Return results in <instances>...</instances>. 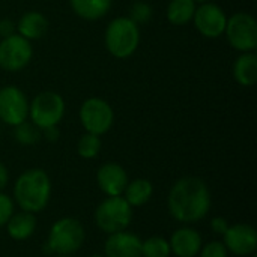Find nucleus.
I'll list each match as a JSON object with an SVG mask.
<instances>
[{
  "mask_svg": "<svg viewBox=\"0 0 257 257\" xmlns=\"http://www.w3.org/2000/svg\"><path fill=\"white\" fill-rule=\"evenodd\" d=\"M212 197L208 184L197 176H182L169 190L167 211L181 224H196L211 211Z\"/></svg>",
  "mask_w": 257,
  "mask_h": 257,
  "instance_id": "1",
  "label": "nucleus"
},
{
  "mask_svg": "<svg viewBox=\"0 0 257 257\" xmlns=\"http://www.w3.org/2000/svg\"><path fill=\"white\" fill-rule=\"evenodd\" d=\"M51 191L53 184L50 175L44 169L33 167L18 175L14 184L12 200L20 211L36 215L48 206Z\"/></svg>",
  "mask_w": 257,
  "mask_h": 257,
  "instance_id": "2",
  "label": "nucleus"
},
{
  "mask_svg": "<svg viewBox=\"0 0 257 257\" xmlns=\"http://www.w3.org/2000/svg\"><path fill=\"white\" fill-rule=\"evenodd\" d=\"M86 241V230L80 220L74 217H62L53 223L48 230L45 250L54 256L75 254Z\"/></svg>",
  "mask_w": 257,
  "mask_h": 257,
  "instance_id": "3",
  "label": "nucleus"
},
{
  "mask_svg": "<svg viewBox=\"0 0 257 257\" xmlns=\"http://www.w3.org/2000/svg\"><path fill=\"white\" fill-rule=\"evenodd\" d=\"M104 44L113 57L128 59L140 45V26L128 17H116L105 27Z\"/></svg>",
  "mask_w": 257,
  "mask_h": 257,
  "instance_id": "4",
  "label": "nucleus"
},
{
  "mask_svg": "<svg viewBox=\"0 0 257 257\" xmlns=\"http://www.w3.org/2000/svg\"><path fill=\"white\" fill-rule=\"evenodd\" d=\"M133 208L123 199V196L105 197L95 209L93 220L96 227L105 233L111 235L116 232L126 230L133 221Z\"/></svg>",
  "mask_w": 257,
  "mask_h": 257,
  "instance_id": "5",
  "label": "nucleus"
},
{
  "mask_svg": "<svg viewBox=\"0 0 257 257\" xmlns=\"http://www.w3.org/2000/svg\"><path fill=\"white\" fill-rule=\"evenodd\" d=\"M66 104L60 93L44 90L38 93L29 105V120L41 131L50 126H59L65 116Z\"/></svg>",
  "mask_w": 257,
  "mask_h": 257,
  "instance_id": "6",
  "label": "nucleus"
},
{
  "mask_svg": "<svg viewBox=\"0 0 257 257\" xmlns=\"http://www.w3.org/2000/svg\"><path fill=\"white\" fill-rule=\"evenodd\" d=\"M224 35L232 48L239 53H251L257 48V21L254 15L245 11L227 17Z\"/></svg>",
  "mask_w": 257,
  "mask_h": 257,
  "instance_id": "7",
  "label": "nucleus"
},
{
  "mask_svg": "<svg viewBox=\"0 0 257 257\" xmlns=\"http://www.w3.org/2000/svg\"><path fill=\"white\" fill-rule=\"evenodd\" d=\"M78 117L86 133H92L99 137L108 133L114 123L113 107L99 96L84 99L80 107Z\"/></svg>",
  "mask_w": 257,
  "mask_h": 257,
  "instance_id": "8",
  "label": "nucleus"
},
{
  "mask_svg": "<svg viewBox=\"0 0 257 257\" xmlns=\"http://www.w3.org/2000/svg\"><path fill=\"white\" fill-rule=\"evenodd\" d=\"M33 57L32 42L14 33L0 39V68L6 72L24 69Z\"/></svg>",
  "mask_w": 257,
  "mask_h": 257,
  "instance_id": "9",
  "label": "nucleus"
},
{
  "mask_svg": "<svg viewBox=\"0 0 257 257\" xmlns=\"http://www.w3.org/2000/svg\"><path fill=\"white\" fill-rule=\"evenodd\" d=\"M29 105L26 93L17 86L0 89V120L8 126H17L29 119Z\"/></svg>",
  "mask_w": 257,
  "mask_h": 257,
  "instance_id": "10",
  "label": "nucleus"
},
{
  "mask_svg": "<svg viewBox=\"0 0 257 257\" xmlns=\"http://www.w3.org/2000/svg\"><path fill=\"white\" fill-rule=\"evenodd\" d=\"M193 24L202 36L208 39H217L224 35L227 15L220 5L214 2H203L196 8Z\"/></svg>",
  "mask_w": 257,
  "mask_h": 257,
  "instance_id": "11",
  "label": "nucleus"
},
{
  "mask_svg": "<svg viewBox=\"0 0 257 257\" xmlns=\"http://www.w3.org/2000/svg\"><path fill=\"white\" fill-rule=\"evenodd\" d=\"M229 254L238 257L254 256L257 251V230L248 223L230 224L221 236Z\"/></svg>",
  "mask_w": 257,
  "mask_h": 257,
  "instance_id": "12",
  "label": "nucleus"
},
{
  "mask_svg": "<svg viewBox=\"0 0 257 257\" xmlns=\"http://www.w3.org/2000/svg\"><path fill=\"white\" fill-rule=\"evenodd\" d=\"M130 182L128 172L119 163H104L96 170V185L105 197L122 196Z\"/></svg>",
  "mask_w": 257,
  "mask_h": 257,
  "instance_id": "13",
  "label": "nucleus"
},
{
  "mask_svg": "<svg viewBox=\"0 0 257 257\" xmlns=\"http://www.w3.org/2000/svg\"><path fill=\"white\" fill-rule=\"evenodd\" d=\"M169 245L175 257H197L203 245V238L197 229L184 224L170 235Z\"/></svg>",
  "mask_w": 257,
  "mask_h": 257,
  "instance_id": "14",
  "label": "nucleus"
},
{
  "mask_svg": "<svg viewBox=\"0 0 257 257\" xmlns=\"http://www.w3.org/2000/svg\"><path fill=\"white\" fill-rule=\"evenodd\" d=\"M142 238L134 232L122 230L107 235L104 242L105 257H142Z\"/></svg>",
  "mask_w": 257,
  "mask_h": 257,
  "instance_id": "15",
  "label": "nucleus"
},
{
  "mask_svg": "<svg viewBox=\"0 0 257 257\" xmlns=\"http://www.w3.org/2000/svg\"><path fill=\"white\" fill-rule=\"evenodd\" d=\"M17 33L27 41H36L45 36L48 32V20L39 11H27L15 23Z\"/></svg>",
  "mask_w": 257,
  "mask_h": 257,
  "instance_id": "16",
  "label": "nucleus"
},
{
  "mask_svg": "<svg viewBox=\"0 0 257 257\" xmlns=\"http://www.w3.org/2000/svg\"><path fill=\"white\" fill-rule=\"evenodd\" d=\"M5 229L11 239L17 242L27 241L36 232V215L26 211H15L8 220Z\"/></svg>",
  "mask_w": 257,
  "mask_h": 257,
  "instance_id": "17",
  "label": "nucleus"
},
{
  "mask_svg": "<svg viewBox=\"0 0 257 257\" xmlns=\"http://www.w3.org/2000/svg\"><path fill=\"white\" fill-rule=\"evenodd\" d=\"M236 83L242 87H253L257 83V56L254 51L241 53L232 68Z\"/></svg>",
  "mask_w": 257,
  "mask_h": 257,
  "instance_id": "18",
  "label": "nucleus"
},
{
  "mask_svg": "<svg viewBox=\"0 0 257 257\" xmlns=\"http://www.w3.org/2000/svg\"><path fill=\"white\" fill-rule=\"evenodd\" d=\"M71 9L77 17L87 21H96L105 17L113 0H69Z\"/></svg>",
  "mask_w": 257,
  "mask_h": 257,
  "instance_id": "19",
  "label": "nucleus"
},
{
  "mask_svg": "<svg viewBox=\"0 0 257 257\" xmlns=\"http://www.w3.org/2000/svg\"><path fill=\"white\" fill-rule=\"evenodd\" d=\"M123 199L130 203L131 208H140L149 203V200L154 196V185L149 179L145 178H137L128 182L125 191H123Z\"/></svg>",
  "mask_w": 257,
  "mask_h": 257,
  "instance_id": "20",
  "label": "nucleus"
},
{
  "mask_svg": "<svg viewBox=\"0 0 257 257\" xmlns=\"http://www.w3.org/2000/svg\"><path fill=\"white\" fill-rule=\"evenodd\" d=\"M197 3L194 0H170L166 9V17L173 26H185L193 21Z\"/></svg>",
  "mask_w": 257,
  "mask_h": 257,
  "instance_id": "21",
  "label": "nucleus"
},
{
  "mask_svg": "<svg viewBox=\"0 0 257 257\" xmlns=\"http://www.w3.org/2000/svg\"><path fill=\"white\" fill-rule=\"evenodd\" d=\"M170 245L169 239L154 235L142 241V257H170Z\"/></svg>",
  "mask_w": 257,
  "mask_h": 257,
  "instance_id": "22",
  "label": "nucleus"
},
{
  "mask_svg": "<svg viewBox=\"0 0 257 257\" xmlns=\"http://www.w3.org/2000/svg\"><path fill=\"white\" fill-rule=\"evenodd\" d=\"M101 137L92 133H84L77 142V154L83 160H93L101 152Z\"/></svg>",
  "mask_w": 257,
  "mask_h": 257,
  "instance_id": "23",
  "label": "nucleus"
},
{
  "mask_svg": "<svg viewBox=\"0 0 257 257\" xmlns=\"http://www.w3.org/2000/svg\"><path fill=\"white\" fill-rule=\"evenodd\" d=\"M14 139L21 146H33L41 139V130L27 119L20 125L14 126Z\"/></svg>",
  "mask_w": 257,
  "mask_h": 257,
  "instance_id": "24",
  "label": "nucleus"
},
{
  "mask_svg": "<svg viewBox=\"0 0 257 257\" xmlns=\"http://www.w3.org/2000/svg\"><path fill=\"white\" fill-rule=\"evenodd\" d=\"M154 17V8L146 3V2H142V0H137L131 5L130 8V15L128 18L133 20L137 26H142V24H146L148 21H151Z\"/></svg>",
  "mask_w": 257,
  "mask_h": 257,
  "instance_id": "25",
  "label": "nucleus"
},
{
  "mask_svg": "<svg viewBox=\"0 0 257 257\" xmlns=\"http://www.w3.org/2000/svg\"><path fill=\"white\" fill-rule=\"evenodd\" d=\"M197 257H229V251L224 247L223 241L214 239L202 245Z\"/></svg>",
  "mask_w": 257,
  "mask_h": 257,
  "instance_id": "26",
  "label": "nucleus"
},
{
  "mask_svg": "<svg viewBox=\"0 0 257 257\" xmlns=\"http://www.w3.org/2000/svg\"><path fill=\"white\" fill-rule=\"evenodd\" d=\"M15 212V203L11 196L0 191V229H3L11 218V215Z\"/></svg>",
  "mask_w": 257,
  "mask_h": 257,
  "instance_id": "27",
  "label": "nucleus"
},
{
  "mask_svg": "<svg viewBox=\"0 0 257 257\" xmlns=\"http://www.w3.org/2000/svg\"><path fill=\"white\" fill-rule=\"evenodd\" d=\"M209 226H211V230H212L214 235L223 236V235L226 233V230L229 229L230 224H229V221H227L224 217H214V218L211 220Z\"/></svg>",
  "mask_w": 257,
  "mask_h": 257,
  "instance_id": "28",
  "label": "nucleus"
},
{
  "mask_svg": "<svg viewBox=\"0 0 257 257\" xmlns=\"http://www.w3.org/2000/svg\"><path fill=\"white\" fill-rule=\"evenodd\" d=\"M17 33V27H15V21H12L11 18H2L0 20V36L6 38Z\"/></svg>",
  "mask_w": 257,
  "mask_h": 257,
  "instance_id": "29",
  "label": "nucleus"
},
{
  "mask_svg": "<svg viewBox=\"0 0 257 257\" xmlns=\"http://www.w3.org/2000/svg\"><path fill=\"white\" fill-rule=\"evenodd\" d=\"M41 136L50 142V143H54L59 140V136H60V131H59V126H50V128H45L41 131Z\"/></svg>",
  "mask_w": 257,
  "mask_h": 257,
  "instance_id": "30",
  "label": "nucleus"
},
{
  "mask_svg": "<svg viewBox=\"0 0 257 257\" xmlns=\"http://www.w3.org/2000/svg\"><path fill=\"white\" fill-rule=\"evenodd\" d=\"M8 182H9V172L6 169V166L0 161V191L5 190Z\"/></svg>",
  "mask_w": 257,
  "mask_h": 257,
  "instance_id": "31",
  "label": "nucleus"
},
{
  "mask_svg": "<svg viewBox=\"0 0 257 257\" xmlns=\"http://www.w3.org/2000/svg\"><path fill=\"white\" fill-rule=\"evenodd\" d=\"M54 257H74V254H59V256H54Z\"/></svg>",
  "mask_w": 257,
  "mask_h": 257,
  "instance_id": "32",
  "label": "nucleus"
},
{
  "mask_svg": "<svg viewBox=\"0 0 257 257\" xmlns=\"http://www.w3.org/2000/svg\"><path fill=\"white\" fill-rule=\"evenodd\" d=\"M194 2H196V3L199 5V3H203V2H211V0H194Z\"/></svg>",
  "mask_w": 257,
  "mask_h": 257,
  "instance_id": "33",
  "label": "nucleus"
},
{
  "mask_svg": "<svg viewBox=\"0 0 257 257\" xmlns=\"http://www.w3.org/2000/svg\"><path fill=\"white\" fill-rule=\"evenodd\" d=\"M90 257H105L104 254H93V256H90Z\"/></svg>",
  "mask_w": 257,
  "mask_h": 257,
  "instance_id": "34",
  "label": "nucleus"
},
{
  "mask_svg": "<svg viewBox=\"0 0 257 257\" xmlns=\"http://www.w3.org/2000/svg\"><path fill=\"white\" fill-rule=\"evenodd\" d=\"M253 257H256V256H253Z\"/></svg>",
  "mask_w": 257,
  "mask_h": 257,
  "instance_id": "35",
  "label": "nucleus"
}]
</instances>
